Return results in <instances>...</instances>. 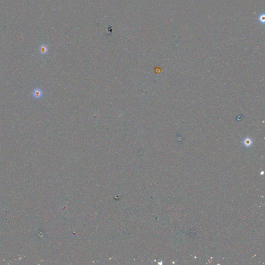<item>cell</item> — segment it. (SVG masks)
Wrapping results in <instances>:
<instances>
[{"label":"cell","instance_id":"6da1fadb","mask_svg":"<svg viewBox=\"0 0 265 265\" xmlns=\"http://www.w3.org/2000/svg\"><path fill=\"white\" fill-rule=\"evenodd\" d=\"M43 91L39 88H35L32 92L33 96L35 98H39L43 96Z\"/></svg>","mask_w":265,"mask_h":265},{"label":"cell","instance_id":"7a4b0ae2","mask_svg":"<svg viewBox=\"0 0 265 265\" xmlns=\"http://www.w3.org/2000/svg\"><path fill=\"white\" fill-rule=\"evenodd\" d=\"M48 49L47 46H46L45 45H43V46H42L39 48L40 52L42 54H46V53L48 51Z\"/></svg>","mask_w":265,"mask_h":265},{"label":"cell","instance_id":"3957f363","mask_svg":"<svg viewBox=\"0 0 265 265\" xmlns=\"http://www.w3.org/2000/svg\"><path fill=\"white\" fill-rule=\"evenodd\" d=\"M259 21L262 23H264V22H265V15L264 14H262L260 16H259Z\"/></svg>","mask_w":265,"mask_h":265}]
</instances>
